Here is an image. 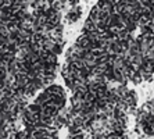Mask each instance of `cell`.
<instances>
[{"instance_id":"6da1fadb","label":"cell","mask_w":154,"mask_h":139,"mask_svg":"<svg viewBox=\"0 0 154 139\" xmlns=\"http://www.w3.org/2000/svg\"><path fill=\"white\" fill-rule=\"evenodd\" d=\"M81 15H82V8L79 6H72L65 13V20H67L68 24H74V22H76L81 18Z\"/></svg>"},{"instance_id":"7a4b0ae2","label":"cell","mask_w":154,"mask_h":139,"mask_svg":"<svg viewBox=\"0 0 154 139\" xmlns=\"http://www.w3.org/2000/svg\"><path fill=\"white\" fill-rule=\"evenodd\" d=\"M128 82H132L133 85H140L143 82V78H142V75H140L139 71L131 68L128 72Z\"/></svg>"},{"instance_id":"3957f363","label":"cell","mask_w":154,"mask_h":139,"mask_svg":"<svg viewBox=\"0 0 154 139\" xmlns=\"http://www.w3.org/2000/svg\"><path fill=\"white\" fill-rule=\"evenodd\" d=\"M82 31H83V33H90V32H94V31H97V28H96V25L90 21V20H86Z\"/></svg>"},{"instance_id":"277c9868","label":"cell","mask_w":154,"mask_h":139,"mask_svg":"<svg viewBox=\"0 0 154 139\" xmlns=\"http://www.w3.org/2000/svg\"><path fill=\"white\" fill-rule=\"evenodd\" d=\"M67 139H88V136H86V132H81L76 135H68Z\"/></svg>"}]
</instances>
